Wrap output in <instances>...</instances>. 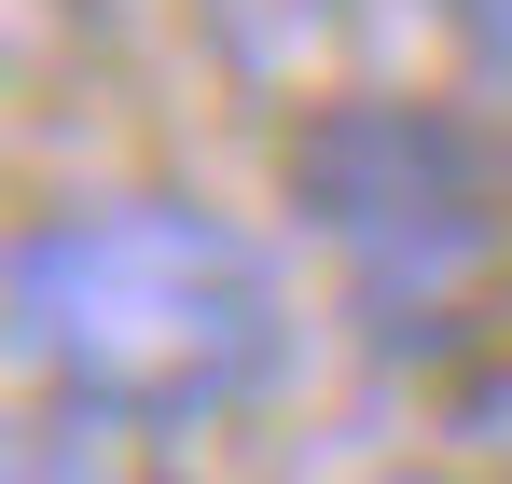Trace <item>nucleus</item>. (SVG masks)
Here are the masks:
<instances>
[{
  "label": "nucleus",
  "mask_w": 512,
  "mask_h": 484,
  "mask_svg": "<svg viewBox=\"0 0 512 484\" xmlns=\"http://www.w3.org/2000/svg\"><path fill=\"white\" fill-rule=\"evenodd\" d=\"M0 263H14V319L42 346V388L139 443L236 429L305 374V305H291L277 249L222 222L208 194L97 180V194L28 208Z\"/></svg>",
  "instance_id": "nucleus-1"
},
{
  "label": "nucleus",
  "mask_w": 512,
  "mask_h": 484,
  "mask_svg": "<svg viewBox=\"0 0 512 484\" xmlns=\"http://www.w3.org/2000/svg\"><path fill=\"white\" fill-rule=\"evenodd\" d=\"M277 180H291L305 236L346 263V305L388 360L471 346V319L512 263V180H499V139L457 97H416V83L333 97L319 125H291Z\"/></svg>",
  "instance_id": "nucleus-2"
},
{
  "label": "nucleus",
  "mask_w": 512,
  "mask_h": 484,
  "mask_svg": "<svg viewBox=\"0 0 512 484\" xmlns=\"http://www.w3.org/2000/svg\"><path fill=\"white\" fill-rule=\"evenodd\" d=\"M194 42L250 111L319 125L333 97L388 83V0H194Z\"/></svg>",
  "instance_id": "nucleus-3"
},
{
  "label": "nucleus",
  "mask_w": 512,
  "mask_h": 484,
  "mask_svg": "<svg viewBox=\"0 0 512 484\" xmlns=\"http://www.w3.org/2000/svg\"><path fill=\"white\" fill-rule=\"evenodd\" d=\"M0 484H180V471H167V443H139L84 402H28V415H0Z\"/></svg>",
  "instance_id": "nucleus-4"
},
{
  "label": "nucleus",
  "mask_w": 512,
  "mask_h": 484,
  "mask_svg": "<svg viewBox=\"0 0 512 484\" xmlns=\"http://www.w3.org/2000/svg\"><path fill=\"white\" fill-rule=\"evenodd\" d=\"M97 42V0H0V83H70Z\"/></svg>",
  "instance_id": "nucleus-5"
},
{
  "label": "nucleus",
  "mask_w": 512,
  "mask_h": 484,
  "mask_svg": "<svg viewBox=\"0 0 512 484\" xmlns=\"http://www.w3.org/2000/svg\"><path fill=\"white\" fill-rule=\"evenodd\" d=\"M28 402H56V388H42V346L14 319V263H0V415H28Z\"/></svg>",
  "instance_id": "nucleus-6"
},
{
  "label": "nucleus",
  "mask_w": 512,
  "mask_h": 484,
  "mask_svg": "<svg viewBox=\"0 0 512 484\" xmlns=\"http://www.w3.org/2000/svg\"><path fill=\"white\" fill-rule=\"evenodd\" d=\"M443 28H457V42H471V70L512 97V0H443Z\"/></svg>",
  "instance_id": "nucleus-7"
},
{
  "label": "nucleus",
  "mask_w": 512,
  "mask_h": 484,
  "mask_svg": "<svg viewBox=\"0 0 512 484\" xmlns=\"http://www.w3.org/2000/svg\"><path fill=\"white\" fill-rule=\"evenodd\" d=\"M360 484H471V471H429V457H388V471H360Z\"/></svg>",
  "instance_id": "nucleus-8"
}]
</instances>
